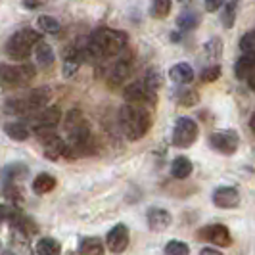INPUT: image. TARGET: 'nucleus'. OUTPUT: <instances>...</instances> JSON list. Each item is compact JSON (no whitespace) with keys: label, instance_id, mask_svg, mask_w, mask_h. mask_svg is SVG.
Segmentation results:
<instances>
[{"label":"nucleus","instance_id":"obj_1","mask_svg":"<svg viewBox=\"0 0 255 255\" xmlns=\"http://www.w3.org/2000/svg\"><path fill=\"white\" fill-rule=\"evenodd\" d=\"M65 132H67V144L75 155L89 153L94 150V136L90 130L85 115L79 110H71L65 117Z\"/></svg>","mask_w":255,"mask_h":255},{"label":"nucleus","instance_id":"obj_2","mask_svg":"<svg viewBox=\"0 0 255 255\" xmlns=\"http://www.w3.org/2000/svg\"><path fill=\"white\" fill-rule=\"evenodd\" d=\"M119 125L128 140H140L152 127V115L146 106L127 102L119 112Z\"/></svg>","mask_w":255,"mask_h":255},{"label":"nucleus","instance_id":"obj_3","mask_svg":"<svg viewBox=\"0 0 255 255\" xmlns=\"http://www.w3.org/2000/svg\"><path fill=\"white\" fill-rule=\"evenodd\" d=\"M89 42L94 58H98V56L114 58V56H119L121 52L125 50L128 37L127 33H123V31H115V29H110V27H98L90 35Z\"/></svg>","mask_w":255,"mask_h":255},{"label":"nucleus","instance_id":"obj_4","mask_svg":"<svg viewBox=\"0 0 255 255\" xmlns=\"http://www.w3.org/2000/svg\"><path fill=\"white\" fill-rule=\"evenodd\" d=\"M50 100V89L48 87H40V89L33 90L25 94L23 98H12L8 100L4 110L6 114L15 115V117H31V115L42 110Z\"/></svg>","mask_w":255,"mask_h":255},{"label":"nucleus","instance_id":"obj_5","mask_svg":"<svg viewBox=\"0 0 255 255\" xmlns=\"http://www.w3.org/2000/svg\"><path fill=\"white\" fill-rule=\"evenodd\" d=\"M38 40H42L40 33L35 29H19L15 31L12 37L6 42V54L8 58H12L15 62H23L25 58H29V54L35 50Z\"/></svg>","mask_w":255,"mask_h":255},{"label":"nucleus","instance_id":"obj_6","mask_svg":"<svg viewBox=\"0 0 255 255\" xmlns=\"http://www.w3.org/2000/svg\"><path fill=\"white\" fill-rule=\"evenodd\" d=\"M35 77V67L29 64L10 65L0 64V87L4 89H19Z\"/></svg>","mask_w":255,"mask_h":255},{"label":"nucleus","instance_id":"obj_7","mask_svg":"<svg viewBox=\"0 0 255 255\" xmlns=\"http://www.w3.org/2000/svg\"><path fill=\"white\" fill-rule=\"evenodd\" d=\"M62 121V110L58 106H50V108H42L29 117V123L35 134H42V132H50L56 130V127Z\"/></svg>","mask_w":255,"mask_h":255},{"label":"nucleus","instance_id":"obj_8","mask_svg":"<svg viewBox=\"0 0 255 255\" xmlns=\"http://www.w3.org/2000/svg\"><path fill=\"white\" fill-rule=\"evenodd\" d=\"M200 128L192 117H179L173 127V144L177 148H188L198 140Z\"/></svg>","mask_w":255,"mask_h":255},{"label":"nucleus","instance_id":"obj_9","mask_svg":"<svg viewBox=\"0 0 255 255\" xmlns=\"http://www.w3.org/2000/svg\"><path fill=\"white\" fill-rule=\"evenodd\" d=\"M37 136H38V140H40V144H42V148H44L46 159L56 161V159H60V157H73V152H71L69 144H67L62 136H58L54 130L42 132V134H37Z\"/></svg>","mask_w":255,"mask_h":255},{"label":"nucleus","instance_id":"obj_10","mask_svg":"<svg viewBox=\"0 0 255 255\" xmlns=\"http://www.w3.org/2000/svg\"><path fill=\"white\" fill-rule=\"evenodd\" d=\"M209 144H211V148L215 152L225 153V155H232L238 150V146H240V134L236 130H232V128L215 130L209 136Z\"/></svg>","mask_w":255,"mask_h":255},{"label":"nucleus","instance_id":"obj_11","mask_svg":"<svg viewBox=\"0 0 255 255\" xmlns=\"http://www.w3.org/2000/svg\"><path fill=\"white\" fill-rule=\"evenodd\" d=\"M123 98H125V102L148 106V104H155V90L150 89L146 81H134L125 87Z\"/></svg>","mask_w":255,"mask_h":255},{"label":"nucleus","instance_id":"obj_12","mask_svg":"<svg viewBox=\"0 0 255 255\" xmlns=\"http://www.w3.org/2000/svg\"><path fill=\"white\" fill-rule=\"evenodd\" d=\"M200 238H204L205 242L215 244L219 248H229L232 246V234L230 230L221 225V223H215V225H207L200 230Z\"/></svg>","mask_w":255,"mask_h":255},{"label":"nucleus","instance_id":"obj_13","mask_svg":"<svg viewBox=\"0 0 255 255\" xmlns=\"http://www.w3.org/2000/svg\"><path fill=\"white\" fill-rule=\"evenodd\" d=\"M128 240H130L128 229L127 225H123V223H117L114 229L108 232V236H106V244H108L110 252H114V254L125 252L128 246Z\"/></svg>","mask_w":255,"mask_h":255},{"label":"nucleus","instance_id":"obj_14","mask_svg":"<svg viewBox=\"0 0 255 255\" xmlns=\"http://www.w3.org/2000/svg\"><path fill=\"white\" fill-rule=\"evenodd\" d=\"M213 204L221 207V209H232L238 207L240 204V194L236 188L232 186H219L217 190L213 192Z\"/></svg>","mask_w":255,"mask_h":255},{"label":"nucleus","instance_id":"obj_15","mask_svg":"<svg viewBox=\"0 0 255 255\" xmlns=\"http://www.w3.org/2000/svg\"><path fill=\"white\" fill-rule=\"evenodd\" d=\"M146 219H148V227L153 232H163V230H167L171 227V221H173L171 213L167 209H163V207H150Z\"/></svg>","mask_w":255,"mask_h":255},{"label":"nucleus","instance_id":"obj_16","mask_svg":"<svg viewBox=\"0 0 255 255\" xmlns=\"http://www.w3.org/2000/svg\"><path fill=\"white\" fill-rule=\"evenodd\" d=\"M27 175H29V167L25 163H8L6 167L0 169V182H4V184L19 182V180L27 179Z\"/></svg>","mask_w":255,"mask_h":255},{"label":"nucleus","instance_id":"obj_17","mask_svg":"<svg viewBox=\"0 0 255 255\" xmlns=\"http://www.w3.org/2000/svg\"><path fill=\"white\" fill-rule=\"evenodd\" d=\"M234 75L236 79H250L255 75V52H244L240 60L234 65Z\"/></svg>","mask_w":255,"mask_h":255},{"label":"nucleus","instance_id":"obj_18","mask_svg":"<svg viewBox=\"0 0 255 255\" xmlns=\"http://www.w3.org/2000/svg\"><path fill=\"white\" fill-rule=\"evenodd\" d=\"M35 60H37V65L38 67H42V69H46V67H50L54 65V60H56V56H54V50H52V46L48 42H44V40H38L37 46H35Z\"/></svg>","mask_w":255,"mask_h":255},{"label":"nucleus","instance_id":"obj_19","mask_svg":"<svg viewBox=\"0 0 255 255\" xmlns=\"http://www.w3.org/2000/svg\"><path fill=\"white\" fill-rule=\"evenodd\" d=\"M130 73V60L127 58H121V60H117L115 65L112 67V71H110V75H108V83L110 85H121L125 79L128 77Z\"/></svg>","mask_w":255,"mask_h":255},{"label":"nucleus","instance_id":"obj_20","mask_svg":"<svg viewBox=\"0 0 255 255\" xmlns=\"http://www.w3.org/2000/svg\"><path fill=\"white\" fill-rule=\"evenodd\" d=\"M169 77L177 85H188L194 81V69L188 64H175L169 69Z\"/></svg>","mask_w":255,"mask_h":255},{"label":"nucleus","instance_id":"obj_21","mask_svg":"<svg viewBox=\"0 0 255 255\" xmlns=\"http://www.w3.org/2000/svg\"><path fill=\"white\" fill-rule=\"evenodd\" d=\"M192 161L188 157H184V155H179V157H175L173 159V163H171V175H173V179H188L192 175Z\"/></svg>","mask_w":255,"mask_h":255},{"label":"nucleus","instance_id":"obj_22","mask_svg":"<svg viewBox=\"0 0 255 255\" xmlns=\"http://www.w3.org/2000/svg\"><path fill=\"white\" fill-rule=\"evenodd\" d=\"M79 254L85 255H102L104 254V244L100 238L96 236H85L79 240Z\"/></svg>","mask_w":255,"mask_h":255},{"label":"nucleus","instance_id":"obj_23","mask_svg":"<svg viewBox=\"0 0 255 255\" xmlns=\"http://www.w3.org/2000/svg\"><path fill=\"white\" fill-rule=\"evenodd\" d=\"M200 19H202V15L196 10H184L177 17V27H179L180 31H192V29H196V27L200 25Z\"/></svg>","mask_w":255,"mask_h":255},{"label":"nucleus","instance_id":"obj_24","mask_svg":"<svg viewBox=\"0 0 255 255\" xmlns=\"http://www.w3.org/2000/svg\"><path fill=\"white\" fill-rule=\"evenodd\" d=\"M6 134L12 138V140H17V142H23L29 138V134H31V128L27 127L25 123H21V121H13V123H8L6 127Z\"/></svg>","mask_w":255,"mask_h":255},{"label":"nucleus","instance_id":"obj_25","mask_svg":"<svg viewBox=\"0 0 255 255\" xmlns=\"http://www.w3.org/2000/svg\"><path fill=\"white\" fill-rule=\"evenodd\" d=\"M33 252L37 255H58L62 252V246H60L58 240H54V238H40L35 244Z\"/></svg>","mask_w":255,"mask_h":255},{"label":"nucleus","instance_id":"obj_26","mask_svg":"<svg viewBox=\"0 0 255 255\" xmlns=\"http://www.w3.org/2000/svg\"><path fill=\"white\" fill-rule=\"evenodd\" d=\"M238 8H240V0H229L225 4V10L221 13V23L225 25V29H232L236 15H238Z\"/></svg>","mask_w":255,"mask_h":255},{"label":"nucleus","instance_id":"obj_27","mask_svg":"<svg viewBox=\"0 0 255 255\" xmlns=\"http://www.w3.org/2000/svg\"><path fill=\"white\" fill-rule=\"evenodd\" d=\"M56 188V179L48 173H40L33 180V192L35 194H48Z\"/></svg>","mask_w":255,"mask_h":255},{"label":"nucleus","instance_id":"obj_28","mask_svg":"<svg viewBox=\"0 0 255 255\" xmlns=\"http://www.w3.org/2000/svg\"><path fill=\"white\" fill-rule=\"evenodd\" d=\"M37 25L42 33H48V35H58V33L62 31L60 21H58L56 17H52V15H40L37 21Z\"/></svg>","mask_w":255,"mask_h":255},{"label":"nucleus","instance_id":"obj_29","mask_svg":"<svg viewBox=\"0 0 255 255\" xmlns=\"http://www.w3.org/2000/svg\"><path fill=\"white\" fill-rule=\"evenodd\" d=\"M171 12V0H152L150 15L155 19H165Z\"/></svg>","mask_w":255,"mask_h":255},{"label":"nucleus","instance_id":"obj_30","mask_svg":"<svg viewBox=\"0 0 255 255\" xmlns=\"http://www.w3.org/2000/svg\"><path fill=\"white\" fill-rule=\"evenodd\" d=\"M165 254L167 255H188L190 254V248L184 242H180V240H171V242H167V246H165Z\"/></svg>","mask_w":255,"mask_h":255},{"label":"nucleus","instance_id":"obj_31","mask_svg":"<svg viewBox=\"0 0 255 255\" xmlns=\"http://www.w3.org/2000/svg\"><path fill=\"white\" fill-rule=\"evenodd\" d=\"M4 194H6V198H8L12 204H19V202H23V190L17 186V182L6 184V186H4Z\"/></svg>","mask_w":255,"mask_h":255},{"label":"nucleus","instance_id":"obj_32","mask_svg":"<svg viewBox=\"0 0 255 255\" xmlns=\"http://www.w3.org/2000/svg\"><path fill=\"white\" fill-rule=\"evenodd\" d=\"M200 100V94L196 92V90H182L179 94V104L180 106H184V108H190V106H194V104Z\"/></svg>","mask_w":255,"mask_h":255},{"label":"nucleus","instance_id":"obj_33","mask_svg":"<svg viewBox=\"0 0 255 255\" xmlns=\"http://www.w3.org/2000/svg\"><path fill=\"white\" fill-rule=\"evenodd\" d=\"M240 50L242 52H255V31L246 33L240 38Z\"/></svg>","mask_w":255,"mask_h":255},{"label":"nucleus","instance_id":"obj_34","mask_svg":"<svg viewBox=\"0 0 255 255\" xmlns=\"http://www.w3.org/2000/svg\"><path fill=\"white\" fill-rule=\"evenodd\" d=\"M221 77V67L219 65H211V67H205L204 73H202V81L204 83H213Z\"/></svg>","mask_w":255,"mask_h":255},{"label":"nucleus","instance_id":"obj_35","mask_svg":"<svg viewBox=\"0 0 255 255\" xmlns=\"http://www.w3.org/2000/svg\"><path fill=\"white\" fill-rule=\"evenodd\" d=\"M146 83H148V87L153 90H157L159 87H161V83H163V79H161V75L155 71V69H150L148 73H146V79H144Z\"/></svg>","mask_w":255,"mask_h":255},{"label":"nucleus","instance_id":"obj_36","mask_svg":"<svg viewBox=\"0 0 255 255\" xmlns=\"http://www.w3.org/2000/svg\"><path fill=\"white\" fill-rule=\"evenodd\" d=\"M221 40L219 38H211V40H207V44H205V50L209 54V58H219L221 56Z\"/></svg>","mask_w":255,"mask_h":255},{"label":"nucleus","instance_id":"obj_37","mask_svg":"<svg viewBox=\"0 0 255 255\" xmlns=\"http://www.w3.org/2000/svg\"><path fill=\"white\" fill-rule=\"evenodd\" d=\"M15 205H0V223H4V221H10L12 219V215L15 213Z\"/></svg>","mask_w":255,"mask_h":255},{"label":"nucleus","instance_id":"obj_38","mask_svg":"<svg viewBox=\"0 0 255 255\" xmlns=\"http://www.w3.org/2000/svg\"><path fill=\"white\" fill-rule=\"evenodd\" d=\"M227 0H204V6L207 12H217L221 6H225Z\"/></svg>","mask_w":255,"mask_h":255},{"label":"nucleus","instance_id":"obj_39","mask_svg":"<svg viewBox=\"0 0 255 255\" xmlns=\"http://www.w3.org/2000/svg\"><path fill=\"white\" fill-rule=\"evenodd\" d=\"M21 2H23V6L27 10H37L38 6L42 4V0H21Z\"/></svg>","mask_w":255,"mask_h":255},{"label":"nucleus","instance_id":"obj_40","mask_svg":"<svg viewBox=\"0 0 255 255\" xmlns=\"http://www.w3.org/2000/svg\"><path fill=\"white\" fill-rule=\"evenodd\" d=\"M202 255H207V254H211V255H215L219 254V250L217 248H211V246H207V248H202V252H200Z\"/></svg>","mask_w":255,"mask_h":255},{"label":"nucleus","instance_id":"obj_41","mask_svg":"<svg viewBox=\"0 0 255 255\" xmlns=\"http://www.w3.org/2000/svg\"><path fill=\"white\" fill-rule=\"evenodd\" d=\"M250 128H252V132L255 134V114L252 115V119H250Z\"/></svg>","mask_w":255,"mask_h":255},{"label":"nucleus","instance_id":"obj_42","mask_svg":"<svg viewBox=\"0 0 255 255\" xmlns=\"http://www.w3.org/2000/svg\"><path fill=\"white\" fill-rule=\"evenodd\" d=\"M248 83H250V89L255 90V75H254V77H250V79H248Z\"/></svg>","mask_w":255,"mask_h":255},{"label":"nucleus","instance_id":"obj_43","mask_svg":"<svg viewBox=\"0 0 255 255\" xmlns=\"http://www.w3.org/2000/svg\"><path fill=\"white\" fill-rule=\"evenodd\" d=\"M177 2H179V4H182V6H188V4H192L194 0H177Z\"/></svg>","mask_w":255,"mask_h":255},{"label":"nucleus","instance_id":"obj_44","mask_svg":"<svg viewBox=\"0 0 255 255\" xmlns=\"http://www.w3.org/2000/svg\"><path fill=\"white\" fill-rule=\"evenodd\" d=\"M0 250H2V242H0Z\"/></svg>","mask_w":255,"mask_h":255}]
</instances>
